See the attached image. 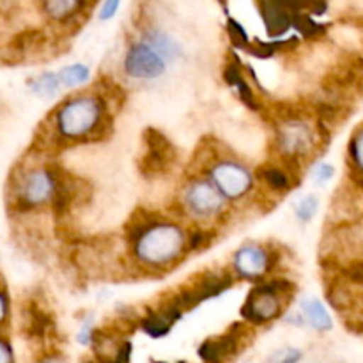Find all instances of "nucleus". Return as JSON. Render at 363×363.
Instances as JSON below:
<instances>
[{
  "instance_id": "1",
  "label": "nucleus",
  "mask_w": 363,
  "mask_h": 363,
  "mask_svg": "<svg viewBox=\"0 0 363 363\" xmlns=\"http://www.w3.org/2000/svg\"><path fill=\"white\" fill-rule=\"evenodd\" d=\"M101 96H73L57 106L53 113V130L64 142H94L108 135L112 119L106 112Z\"/></svg>"
},
{
  "instance_id": "2",
  "label": "nucleus",
  "mask_w": 363,
  "mask_h": 363,
  "mask_svg": "<svg viewBox=\"0 0 363 363\" xmlns=\"http://www.w3.org/2000/svg\"><path fill=\"white\" fill-rule=\"evenodd\" d=\"M131 247L144 268L170 269L188 252V236L177 223L156 218L135 238Z\"/></svg>"
},
{
  "instance_id": "3",
  "label": "nucleus",
  "mask_w": 363,
  "mask_h": 363,
  "mask_svg": "<svg viewBox=\"0 0 363 363\" xmlns=\"http://www.w3.org/2000/svg\"><path fill=\"white\" fill-rule=\"evenodd\" d=\"M294 293L296 286L287 279H269L254 284L241 307V318L247 325L254 326H264L277 321L284 314Z\"/></svg>"
},
{
  "instance_id": "4",
  "label": "nucleus",
  "mask_w": 363,
  "mask_h": 363,
  "mask_svg": "<svg viewBox=\"0 0 363 363\" xmlns=\"http://www.w3.org/2000/svg\"><path fill=\"white\" fill-rule=\"evenodd\" d=\"M59 167H32L25 169L13 183V197L21 211L43 208L52 204L55 195L57 179H59Z\"/></svg>"
},
{
  "instance_id": "5",
  "label": "nucleus",
  "mask_w": 363,
  "mask_h": 363,
  "mask_svg": "<svg viewBox=\"0 0 363 363\" xmlns=\"http://www.w3.org/2000/svg\"><path fill=\"white\" fill-rule=\"evenodd\" d=\"M206 179L220 191L227 202L247 197L255 186V174L234 158H220L208 167Z\"/></svg>"
},
{
  "instance_id": "6",
  "label": "nucleus",
  "mask_w": 363,
  "mask_h": 363,
  "mask_svg": "<svg viewBox=\"0 0 363 363\" xmlns=\"http://www.w3.org/2000/svg\"><path fill=\"white\" fill-rule=\"evenodd\" d=\"M234 284V277L227 272H204L188 286L181 287L172 298H169L170 303L184 314V312L194 311L204 301L218 298L225 291H229Z\"/></svg>"
},
{
  "instance_id": "7",
  "label": "nucleus",
  "mask_w": 363,
  "mask_h": 363,
  "mask_svg": "<svg viewBox=\"0 0 363 363\" xmlns=\"http://www.w3.org/2000/svg\"><path fill=\"white\" fill-rule=\"evenodd\" d=\"M181 204L186 215L204 222L215 220L225 213L229 202L220 195V191L206 177H197L186 183L181 194Z\"/></svg>"
},
{
  "instance_id": "8",
  "label": "nucleus",
  "mask_w": 363,
  "mask_h": 363,
  "mask_svg": "<svg viewBox=\"0 0 363 363\" xmlns=\"http://www.w3.org/2000/svg\"><path fill=\"white\" fill-rule=\"evenodd\" d=\"M275 142L280 158L298 162L301 156L308 155L314 145V133L308 123L300 117L280 116L275 126Z\"/></svg>"
},
{
  "instance_id": "9",
  "label": "nucleus",
  "mask_w": 363,
  "mask_h": 363,
  "mask_svg": "<svg viewBox=\"0 0 363 363\" xmlns=\"http://www.w3.org/2000/svg\"><path fill=\"white\" fill-rule=\"evenodd\" d=\"M142 138L145 144V155L140 160L142 176L149 177V179L165 176L177 158L174 144L163 131L152 126L145 128Z\"/></svg>"
},
{
  "instance_id": "10",
  "label": "nucleus",
  "mask_w": 363,
  "mask_h": 363,
  "mask_svg": "<svg viewBox=\"0 0 363 363\" xmlns=\"http://www.w3.org/2000/svg\"><path fill=\"white\" fill-rule=\"evenodd\" d=\"M275 268V254L259 243H243L233 255V272L238 279L259 284Z\"/></svg>"
},
{
  "instance_id": "11",
  "label": "nucleus",
  "mask_w": 363,
  "mask_h": 363,
  "mask_svg": "<svg viewBox=\"0 0 363 363\" xmlns=\"http://www.w3.org/2000/svg\"><path fill=\"white\" fill-rule=\"evenodd\" d=\"M124 73L133 80H156L167 71V62L145 41H135L124 55Z\"/></svg>"
},
{
  "instance_id": "12",
  "label": "nucleus",
  "mask_w": 363,
  "mask_h": 363,
  "mask_svg": "<svg viewBox=\"0 0 363 363\" xmlns=\"http://www.w3.org/2000/svg\"><path fill=\"white\" fill-rule=\"evenodd\" d=\"M245 330L243 323H234L225 333L216 337H209L199 346L197 354L202 363H229L240 354L245 346Z\"/></svg>"
},
{
  "instance_id": "13",
  "label": "nucleus",
  "mask_w": 363,
  "mask_h": 363,
  "mask_svg": "<svg viewBox=\"0 0 363 363\" xmlns=\"http://www.w3.org/2000/svg\"><path fill=\"white\" fill-rule=\"evenodd\" d=\"M181 318H183V314L167 300L163 301L158 308L147 312V315L140 319L138 326H140L142 332H144L145 335L151 337V339H163V337L169 335L170 330L174 328V325H176Z\"/></svg>"
},
{
  "instance_id": "14",
  "label": "nucleus",
  "mask_w": 363,
  "mask_h": 363,
  "mask_svg": "<svg viewBox=\"0 0 363 363\" xmlns=\"http://www.w3.org/2000/svg\"><path fill=\"white\" fill-rule=\"evenodd\" d=\"M223 80H225V84L229 85V87H233L234 91L238 92V98L241 99V103H243L248 110L259 112V110L262 108L254 87L250 85L248 78L245 77L243 66H241L240 60L233 59L225 64V67H223Z\"/></svg>"
},
{
  "instance_id": "15",
  "label": "nucleus",
  "mask_w": 363,
  "mask_h": 363,
  "mask_svg": "<svg viewBox=\"0 0 363 363\" xmlns=\"http://www.w3.org/2000/svg\"><path fill=\"white\" fill-rule=\"evenodd\" d=\"M296 162H291V160H282L280 163H266V165L259 167L257 172H255V179H259L261 183H264L266 186L272 191L277 194H286L291 188L294 186V176L291 167Z\"/></svg>"
},
{
  "instance_id": "16",
  "label": "nucleus",
  "mask_w": 363,
  "mask_h": 363,
  "mask_svg": "<svg viewBox=\"0 0 363 363\" xmlns=\"http://www.w3.org/2000/svg\"><path fill=\"white\" fill-rule=\"evenodd\" d=\"M41 11L55 23H67L87 11L85 0H39Z\"/></svg>"
},
{
  "instance_id": "17",
  "label": "nucleus",
  "mask_w": 363,
  "mask_h": 363,
  "mask_svg": "<svg viewBox=\"0 0 363 363\" xmlns=\"http://www.w3.org/2000/svg\"><path fill=\"white\" fill-rule=\"evenodd\" d=\"M142 41H145L152 50H156L165 59L167 64L179 59L181 53H183L179 43L172 35L167 34L165 30H162V28H149V30H145L144 35H142Z\"/></svg>"
},
{
  "instance_id": "18",
  "label": "nucleus",
  "mask_w": 363,
  "mask_h": 363,
  "mask_svg": "<svg viewBox=\"0 0 363 363\" xmlns=\"http://www.w3.org/2000/svg\"><path fill=\"white\" fill-rule=\"evenodd\" d=\"M300 312L305 319V325L318 332H328L333 328V319L321 300L318 298H305L300 303Z\"/></svg>"
},
{
  "instance_id": "19",
  "label": "nucleus",
  "mask_w": 363,
  "mask_h": 363,
  "mask_svg": "<svg viewBox=\"0 0 363 363\" xmlns=\"http://www.w3.org/2000/svg\"><path fill=\"white\" fill-rule=\"evenodd\" d=\"M28 89L32 91V94L39 96L43 99H52L62 91V85H60L59 77L53 71H43V73L35 74L28 80Z\"/></svg>"
},
{
  "instance_id": "20",
  "label": "nucleus",
  "mask_w": 363,
  "mask_h": 363,
  "mask_svg": "<svg viewBox=\"0 0 363 363\" xmlns=\"http://www.w3.org/2000/svg\"><path fill=\"white\" fill-rule=\"evenodd\" d=\"M59 77L60 85L67 89H74V87H80V85H85L91 82V67L84 62H73L69 66L62 67V69L57 73Z\"/></svg>"
},
{
  "instance_id": "21",
  "label": "nucleus",
  "mask_w": 363,
  "mask_h": 363,
  "mask_svg": "<svg viewBox=\"0 0 363 363\" xmlns=\"http://www.w3.org/2000/svg\"><path fill=\"white\" fill-rule=\"evenodd\" d=\"M245 52L257 59H272L277 53L282 52V41H261V39H254L250 45L247 46Z\"/></svg>"
},
{
  "instance_id": "22",
  "label": "nucleus",
  "mask_w": 363,
  "mask_h": 363,
  "mask_svg": "<svg viewBox=\"0 0 363 363\" xmlns=\"http://www.w3.org/2000/svg\"><path fill=\"white\" fill-rule=\"evenodd\" d=\"M319 209V199L315 195H305L294 206V215H296L298 222L300 223H308L312 222L315 215H318Z\"/></svg>"
},
{
  "instance_id": "23",
  "label": "nucleus",
  "mask_w": 363,
  "mask_h": 363,
  "mask_svg": "<svg viewBox=\"0 0 363 363\" xmlns=\"http://www.w3.org/2000/svg\"><path fill=\"white\" fill-rule=\"evenodd\" d=\"M225 32L227 38H229V41L233 43L236 50H247V46L250 45V38H248L247 30H245V27L238 20L229 18L225 25Z\"/></svg>"
},
{
  "instance_id": "24",
  "label": "nucleus",
  "mask_w": 363,
  "mask_h": 363,
  "mask_svg": "<svg viewBox=\"0 0 363 363\" xmlns=\"http://www.w3.org/2000/svg\"><path fill=\"white\" fill-rule=\"evenodd\" d=\"M211 238H213L211 230L195 229L194 233L188 236V250H195V252L204 250L206 247L211 245Z\"/></svg>"
},
{
  "instance_id": "25",
  "label": "nucleus",
  "mask_w": 363,
  "mask_h": 363,
  "mask_svg": "<svg viewBox=\"0 0 363 363\" xmlns=\"http://www.w3.org/2000/svg\"><path fill=\"white\" fill-rule=\"evenodd\" d=\"M333 176H335V167H333L332 163L321 162L314 167V170H312V179L318 184H326L328 181L333 179Z\"/></svg>"
},
{
  "instance_id": "26",
  "label": "nucleus",
  "mask_w": 363,
  "mask_h": 363,
  "mask_svg": "<svg viewBox=\"0 0 363 363\" xmlns=\"http://www.w3.org/2000/svg\"><path fill=\"white\" fill-rule=\"evenodd\" d=\"M303 354L296 347H286V350H280L269 358L268 363H300Z\"/></svg>"
},
{
  "instance_id": "27",
  "label": "nucleus",
  "mask_w": 363,
  "mask_h": 363,
  "mask_svg": "<svg viewBox=\"0 0 363 363\" xmlns=\"http://www.w3.org/2000/svg\"><path fill=\"white\" fill-rule=\"evenodd\" d=\"M94 330L96 328H94V325H92L91 319H85V321H82L80 330H78V333H77V342L84 347L91 346L92 337H94Z\"/></svg>"
},
{
  "instance_id": "28",
  "label": "nucleus",
  "mask_w": 363,
  "mask_h": 363,
  "mask_svg": "<svg viewBox=\"0 0 363 363\" xmlns=\"http://www.w3.org/2000/svg\"><path fill=\"white\" fill-rule=\"evenodd\" d=\"M121 2H123V0H103L101 7H99V14H98L99 20L101 21L112 20V18L117 14V11H119Z\"/></svg>"
},
{
  "instance_id": "29",
  "label": "nucleus",
  "mask_w": 363,
  "mask_h": 363,
  "mask_svg": "<svg viewBox=\"0 0 363 363\" xmlns=\"http://www.w3.org/2000/svg\"><path fill=\"white\" fill-rule=\"evenodd\" d=\"M131 357H133V346H131L130 340H123L117 350L113 363H131Z\"/></svg>"
},
{
  "instance_id": "30",
  "label": "nucleus",
  "mask_w": 363,
  "mask_h": 363,
  "mask_svg": "<svg viewBox=\"0 0 363 363\" xmlns=\"http://www.w3.org/2000/svg\"><path fill=\"white\" fill-rule=\"evenodd\" d=\"M0 363H14L13 346L4 337H0Z\"/></svg>"
},
{
  "instance_id": "31",
  "label": "nucleus",
  "mask_w": 363,
  "mask_h": 363,
  "mask_svg": "<svg viewBox=\"0 0 363 363\" xmlns=\"http://www.w3.org/2000/svg\"><path fill=\"white\" fill-rule=\"evenodd\" d=\"M337 6L340 9L357 11L358 14H363V0H337Z\"/></svg>"
},
{
  "instance_id": "32",
  "label": "nucleus",
  "mask_w": 363,
  "mask_h": 363,
  "mask_svg": "<svg viewBox=\"0 0 363 363\" xmlns=\"http://www.w3.org/2000/svg\"><path fill=\"white\" fill-rule=\"evenodd\" d=\"M7 315H9V298L6 296V293L0 291V326L6 323Z\"/></svg>"
},
{
  "instance_id": "33",
  "label": "nucleus",
  "mask_w": 363,
  "mask_h": 363,
  "mask_svg": "<svg viewBox=\"0 0 363 363\" xmlns=\"http://www.w3.org/2000/svg\"><path fill=\"white\" fill-rule=\"evenodd\" d=\"M354 158H357L358 165L363 169V133L354 140Z\"/></svg>"
},
{
  "instance_id": "34",
  "label": "nucleus",
  "mask_w": 363,
  "mask_h": 363,
  "mask_svg": "<svg viewBox=\"0 0 363 363\" xmlns=\"http://www.w3.org/2000/svg\"><path fill=\"white\" fill-rule=\"evenodd\" d=\"M82 363H112V362H105V360H99V358H85Z\"/></svg>"
},
{
  "instance_id": "35",
  "label": "nucleus",
  "mask_w": 363,
  "mask_h": 363,
  "mask_svg": "<svg viewBox=\"0 0 363 363\" xmlns=\"http://www.w3.org/2000/svg\"><path fill=\"white\" fill-rule=\"evenodd\" d=\"M41 363H55V362H52V360H43Z\"/></svg>"
},
{
  "instance_id": "36",
  "label": "nucleus",
  "mask_w": 363,
  "mask_h": 363,
  "mask_svg": "<svg viewBox=\"0 0 363 363\" xmlns=\"http://www.w3.org/2000/svg\"><path fill=\"white\" fill-rule=\"evenodd\" d=\"M218 2L220 4H227V2H229V0H218Z\"/></svg>"
},
{
  "instance_id": "37",
  "label": "nucleus",
  "mask_w": 363,
  "mask_h": 363,
  "mask_svg": "<svg viewBox=\"0 0 363 363\" xmlns=\"http://www.w3.org/2000/svg\"><path fill=\"white\" fill-rule=\"evenodd\" d=\"M177 363H186V362H177Z\"/></svg>"
}]
</instances>
